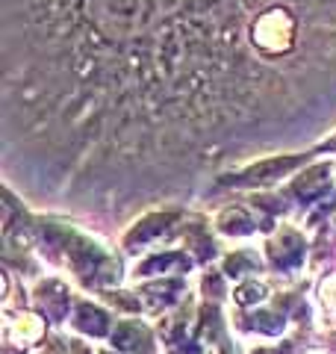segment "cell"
<instances>
[{"label": "cell", "instance_id": "6da1fadb", "mask_svg": "<svg viewBox=\"0 0 336 354\" xmlns=\"http://www.w3.org/2000/svg\"><path fill=\"white\" fill-rule=\"evenodd\" d=\"M324 304H328L330 310H336V281L324 283Z\"/></svg>", "mask_w": 336, "mask_h": 354}]
</instances>
